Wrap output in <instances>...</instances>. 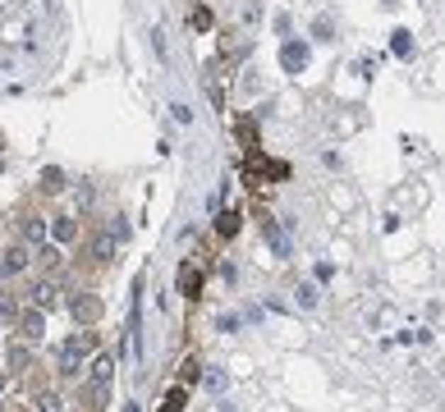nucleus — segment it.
<instances>
[{"instance_id": "f257e3e1", "label": "nucleus", "mask_w": 445, "mask_h": 412, "mask_svg": "<svg viewBox=\"0 0 445 412\" xmlns=\"http://www.w3.org/2000/svg\"><path fill=\"white\" fill-rule=\"evenodd\" d=\"M92 348H96V335H92V330H83V335H69V339L60 343V353H55V357H60V371H64V376H79V367L88 362Z\"/></svg>"}, {"instance_id": "f03ea898", "label": "nucleus", "mask_w": 445, "mask_h": 412, "mask_svg": "<svg viewBox=\"0 0 445 412\" xmlns=\"http://www.w3.org/2000/svg\"><path fill=\"white\" fill-rule=\"evenodd\" d=\"M101 298H96V293H74L69 298V316L79 321V326H96V321H101Z\"/></svg>"}, {"instance_id": "7ed1b4c3", "label": "nucleus", "mask_w": 445, "mask_h": 412, "mask_svg": "<svg viewBox=\"0 0 445 412\" xmlns=\"http://www.w3.org/2000/svg\"><path fill=\"white\" fill-rule=\"evenodd\" d=\"M280 69H285V74H303L308 69V42H285L280 46Z\"/></svg>"}, {"instance_id": "20e7f679", "label": "nucleus", "mask_w": 445, "mask_h": 412, "mask_svg": "<svg viewBox=\"0 0 445 412\" xmlns=\"http://www.w3.org/2000/svg\"><path fill=\"white\" fill-rule=\"evenodd\" d=\"M18 335H23L28 343H37V339L46 335V311H42V307L23 311V316H18Z\"/></svg>"}, {"instance_id": "39448f33", "label": "nucleus", "mask_w": 445, "mask_h": 412, "mask_svg": "<svg viewBox=\"0 0 445 412\" xmlns=\"http://www.w3.org/2000/svg\"><path fill=\"white\" fill-rule=\"evenodd\" d=\"M115 243H120V234H115V229L92 234V243H88V257H92V261H111V257H115Z\"/></svg>"}, {"instance_id": "423d86ee", "label": "nucleus", "mask_w": 445, "mask_h": 412, "mask_svg": "<svg viewBox=\"0 0 445 412\" xmlns=\"http://www.w3.org/2000/svg\"><path fill=\"white\" fill-rule=\"evenodd\" d=\"M262 239H266V248L276 252V257H289V239H285V229H280L276 220H262Z\"/></svg>"}, {"instance_id": "0eeeda50", "label": "nucleus", "mask_w": 445, "mask_h": 412, "mask_svg": "<svg viewBox=\"0 0 445 412\" xmlns=\"http://www.w3.org/2000/svg\"><path fill=\"white\" fill-rule=\"evenodd\" d=\"M28 261H33V257H28V248H9L5 257H0V275H5V280H9V275H23Z\"/></svg>"}, {"instance_id": "6e6552de", "label": "nucleus", "mask_w": 445, "mask_h": 412, "mask_svg": "<svg viewBox=\"0 0 445 412\" xmlns=\"http://www.w3.org/2000/svg\"><path fill=\"white\" fill-rule=\"evenodd\" d=\"M179 293L184 298H202V270L198 266H179Z\"/></svg>"}, {"instance_id": "1a4fd4ad", "label": "nucleus", "mask_w": 445, "mask_h": 412, "mask_svg": "<svg viewBox=\"0 0 445 412\" xmlns=\"http://www.w3.org/2000/svg\"><path fill=\"white\" fill-rule=\"evenodd\" d=\"M390 51L400 55V60H413L418 42H413V33H409V28H395V33H390Z\"/></svg>"}, {"instance_id": "9d476101", "label": "nucleus", "mask_w": 445, "mask_h": 412, "mask_svg": "<svg viewBox=\"0 0 445 412\" xmlns=\"http://www.w3.org/2000/svg\"><path fill=\"white\" fill-rule=\"evenodd\" d=\"M111 376H115V353H101V357L92 362V380L96 385H111Z\"/></svg>"}, {"instance_id": "9b49d317", "label": "nucleus", "mask_w": 445, "mask_h": 412, "mask_svg": "<svg viewBox=\"0 0 445 412\" xmlns=\"http://www.w3.org/2000/svg\"><path fill=\"white\" fill-rule=\"evenodd\" d=\"M28 298H33V307H51V302H55V284L51 280H42V284H33V289H28Z\"/></svg>"}, {"instance_id": "f8f14e48", "label": "nucleus", "mask_w": 445, "mask_h": 412, "mask_svg": "<svg viewBox=\"0 0 445 412\" xmlns=\"http://www.w3.org/2000/svg\"><path fill=\"white\" fill-rule=\"evenodd\" d=\"M51 234H55V243H74L79 239V224H74L69 215H60V220H51Z\"/></svg>"}, {"instance_id": "ddd939ff", "label": "nucleus", "mask_w": 445, "mask_h": 412, "mask_svg": "<svg viewBox=\"0 0 445 412\" xmlns=\"http://www.w3.org/2000/svg\"><path fill=\"white\" fill-rule=\"evenodd\" d=\"M64 188V170L60 165H46L42 170V193H60Z\"/></svg>"}, {"instance_id": "4468645a", "label": "nucleus", "mask_w": 445, "mask_h": 412, "mask_svg": "<svg viewBox=\"0 0 445 412\" xmlns=\"http://www.w3.org/2000/svg\"><path fill=\"white\" fill-rule=\"evenodd\" d=\"M216 234H220V239H235V234H239V211H220L216 215Z\"/></svg>"}, {"instance_id": "2eb2a0df", "label": "nucleus", "mask_w": 445, "mask_h": 412, "mask_svg": "<svg viewBox=\"0 0 445 412\" xmlns=\"http://www.w3.org/2000/svg\"><path fill=\"white\" fill-rule=\"evenodd\" d=\"M202 380V362L198 357H184V367H179V385H198Z\"/></svg>"}, {"instance_id": "dca6fc26", "label": "nucleus", "mask_w": 445, "mask_h": 412, "mask_svg": "<svg viewBox=\"0 0 445 412\" xmlns=\"http://www.w3.org/2000/svg\"><path fill=\"white\" fill-rule=\"evenodd\" d=\"M5 357H9V371H23L28 362H33V353H28L23 343H9V353H5Z\"/></svg>"}, {"instance_id": "f3484780", "label": "nucleus", "mask_w": 445, "mask_h": 412, "mask_svg": "<svg viewBox=\"0 0 445 412\" xmlns=\"http://www.w3.org/2000/svg\"><path fill=\"white\" fill-rule=\"evenodd\" d=\"M33 408H37V412H64V399L46 389V394H37V399H33Z\"/></svg>"}, {"instance_id": "a211bd4d", "label": "nucleus", "mask_w": 445, "mask_h": 412, "mask_svg": "<svg viewBox=\"0 0 445 412\" xmlns=\"http://www.w3.org/2000/svg\"><path fill=\"white\" fill-rule=\"evenodd\" d=\"M46 229H51V224L37 220V215H33V220H23V239H28V243H42V239H46Z\"/></svg>"}, {"instance_id": "6ab92c4d", "label": "nucleus", "mask_w": 445, "mask_h": 412, "mask_svg": "<svg viewBox=\"0 0 445 412\" xmlns=\"http://www.w3.org/2000/svg\"><path fill=\"white\" fill-rule=\"evenodd\" d=\"M294 298H298V307H317V298H322V293H317V284H298Z\"/></svg>"}, {"instance_id": "aec40b11", "label": "nucleus", "mask_w": 445, "mask_h": 412, "mask_svg": "<svg viewBox=\"0 0 445 412\" xmlns=\"http://www.w3.org/2000/svg\"><path fill=\"white\" fill-rule=\"evenodd\" d=\"M37 261H42V270H55V266H60V248H42V252H37Z\"/></svg>"}, {"instance_id": "412c9836", "label": "nucleus", "mask_w": 445, "mask_h": 412, "mask_svg": "<svg viewBox=\"0 0 445 412\" xmlns=\"http://www.w3.org/2000/svg\"><path fill=\"white\" fill-rule=\"evenodd\" d=\"M193 28H198V33H207V28H211V9H207V5L193 9Z\"/></svg>"}, {"instance_id": "4be33fe9", "label": "nucleus", "mask_w": 445, "mask_h": 412, "mask_svg": "<svg viewBox=\"0 0 445 412\" xmlns=\"http://www.w3.org/2000/svg\"><path fill=\"white\" fill-rule=\"evenodd\" d=\"M239 142H244V147H257V129H253V124H239Z\"/></svg>"}, {"instance_id": "5701e85b", "label": "nucleus", "mask_w": 445, "mask_h": 412, "mask_svg": "<svg viewBox=\"0 0 445 412\" xmlns=\"http://www.w3.org/2000/svg\"><path fill=\"white\" fill-rule=\"evenodd\" d=\"M184 399H188V394H184V385H179V389H170V399H166V408H175V412H179V408H184Z\"/></svg>"}, {"instance_id": "b1692460", "label": "nucleus", "mask_w": 445, "mask_h": 412, "mask_svg": "<svg viewBox=\"0 0 445 412\" xmlns=\"http://www.w3.org/2000/svg\"><path fill=\"white\" fill-rule=\"evenodd\" d=\"M266 174H271V179H285L289 165H285V161H271V165H266Z\"/></svg>"}, {"instance_id": "393cba45", "label": "nucleus", "mask_w": 445, "mask_h": 412, "mask_svg": "<svg viewBox=\"0 0 445 412\" xmlns=\"http://www.w3.org/2000/svg\"><path fill=\"white\" fill-rule=\"evenodd\" d=\"M170 110H175V124H193V110H188V105H170Z\"/></svg>"}, {"instance_id": "a878e982", "label": "nucleus", "mask_w": 445, "mask_h": 412, "mask_svg": "<svg viewBox=\"0 0 445 412\" xmlns=\"http://www.w3.org/2000/svg\"><path fill=\"white\" fill-rule=\"evenodd\" d=\"M0 389H5V371H0Z\"/></svg>"}, {"instance_id": "bb28decb", "label": "nucleus", "mask_w": 445, "mask_h": 412, "mask_svg": "<svg viewBox=\"0 0 445 412\" xmlns=\"http://www.w3.org/2000/svg\"><path fill=\"white\" fill-rule=\"evenodd\" d=\"M0 321H9V316H5V307H0Z\"/></svg>"}, {"instance_id": "cd10ccee", "label": "nucleus", "mask_w": 445, "mask_h": 412, "mask_svg": "<svg viewBox=\"0 0 445 412\" xmlns=\"http://www.w3.org/2000/svg\"><path fill=\"white\" fill-rule=\"evenodd\" d=\"M0 170H5V156H0Z\"/></svg>"}, {"instance_id": "c85d7f7f", "label": "nucleus", "mask_w": 445, "mask_h": 412, "mask_svg": "<svg viewBox=\"0 0 445 412\" xmlns=\"http://www.w3.org/2000/svg\"><path fill=\"white\" fill-rule=\"evenodd\" d=\"M0 147H5V133H0Z\"/></svg>"}, {"instance_id": "c756f323", "label": "nucleus", "mask_w": 445, "mask_h": 412, "mask_svg": "<svg viewBox=\"0 0 445 412\" xmlns=\"http://www.w3.org/2000/svg\"><path fill=\"white\" fill-rule=\"evenodd\" d=\"M161 412H175V408H161Z\"/></svg>"}, {"instance_id": "7c9ffc66", "label": "nucleus", "mask_w": 445, "mask_h": 412, "mask_svg": "<svg viewBox=\"0 0 445 412\" xmlns=\"http://www.w3.org/2000/svg\"><path fill=\"white\" fill-rule=\"evenodd\" d=\"M0 280H5V275H0Z\"/></svg>"}]
</instances>
